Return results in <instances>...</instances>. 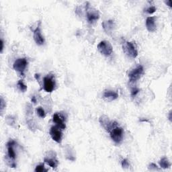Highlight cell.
Returning a JSON list of instances; mask_svg holds the SVG:
<instances>
[{
  "label": "cell",
  "instance_id": "e0dca14e",
  "mask_svg": "<svg viewBox=\"0 0 172 172\" xmlns=\"http://www.w3.org/2000/svg\"><path fill=\"white\" fill-rule=\"evenodd\" d=\"M110 122V120H109L108 117L106 116L103 115L99 118V122H100L101 125L103 126L104 128H106L107 127V126L109 125Z\"/></svg>",
  "mask_w": 172,
  "mask_h": 172
},
{
  "label": "cell",
  "instance_id": "2e32d148",
  "mask_svg": "<svg viewBox=\"0 0 172 172\" xmlns=\"http://www.w3.org/2000/svg\"><path fill=\"white\" fill-rule=\"evenodd\" d=\"M159 165L161 168L163 169H168L171 166V164L169 163L168 159L165 157L161 158V159L159 161Z\"/></svg>",
  "mask_w": 172,
  "mask_h": 172
},
{
  "label": "cell",
  "instance_id": "44dd1931",
  "mask_svg": "<svg viewBox=\"0 0 172 172\" xmlns=\"http://www.w3.org/2000/svg\"><path fill=\"white\" fill-rule=\"evenodd\" d=\"M139 91H140V90L139 88H137L136 87H133L131 90V96L133 97V98H134V97H135L137 94L139 93Z\"/></svg>",
  "mask_w": 172,
  "mask_h": 172
},
{
  "label": "cell",
  "instance_id": "4fadbf2b",
  "mask_svg": "<svg viewBox=\"0 0 172 172\" xmlns=\"http://www.w3.org/2000/svg\"><path fill=\"white\" fill-rule=\"evenodd\" d=\"M146 27L149 32H153L156 30L155 18L148 17L146 20Z\"/></svg>",
  "mask_w": 172,
  "mask_h": 172
},
{
  "label": "cell",
  "instance_id": "ffe728a7",
  "mask_svg": "<svg viewBox=\"0 0 172 172\" xmlns=\"http://www.w3.org/2000/svg\"><path fill=\"white\" fill-rule=\"evenodd\" d=\"M34 171L36 172H44V171H47V169H45L44 164H40V165H37Z\"/></svg>",
  "mask_w": 172,
  "mask_h": 172
},
{
  "label": "cell",
  "instance_id": "4316f807",
  "mask_svg": "<svg viewBox=\"0 0 172 172\" xmlns=\"http://www.w3.org/2000/svg\"><path fill=\"white\" fill-rule=\"evenodd\" d=\"M165 4L168 5L169 7H171V0H169V1H165Z\"/></svg>",
  "mask_w": 172,
  "mask_h": 172
},
{
  "label": "cell",
  "instance_id": "7c38bea8",
  "mask_svg": "<svg viewBox=\"0 0 172 172\" xmlns=\"http://www.w3.org/2000/svg\"><path fill=\"white\" fill-rule=\"evenodd\" d=\"M103 97L105 99L108 101H113L118 98V94L117 92L110 90H104L103 93Z\"/></svg>",
  "mask_w": 172,
  "mask_h": 172
},
{
  "label": "cell",
  "instance_id": "8992f818",
  "mask_svg": "<svg viewBox=\"0 0 172 172\" xmlns=\"http://www.w3.org/2000/svg\"><path fill=\"white\" fill-rule=\"evenodd\" d=\"M44 85H43V87L44 90L47 91V92L50 93L55 90V81L54 79L53 76H50V75H47V77L44 78Z\"/></svg>",
  "mask_w": 172,
  "mask_h": 172
},
{
  "label": "cell",
  "instance_id": "5bb4252c",
  "mask_svg": "<svg viewBox=\"0 0 172 172\" xmlns=\"http://www.w3.org/2000/svg\"><path fill=\"white\" fill-rule=\"evenodd\" d=\"M115 26L114 22L113 20H107V21H104L103 23H102V27L105 31H106L107 33L108 32H111L114 27Z\"/></svg>",
  "mask_w": 172,
  "mask_h": 172
},
{
  "label": "cell",
  "instance_id": "277c9868",
  "mask_svg": "<svg viewBox=\"0 0 172 172\" xmlns=\"http://www.w3.org/2000/svg\"><path fill=\"white\" fill-rule=\"evenodd\" d=\"M144 73L143 67L141 64L137 66L136 68L132 70V71L128 73V77L130 82H136L137 80H139L140 78Z\"/></svg>",
  "mask_w": 172,
  "mask_h": 172
},
{
  "label": "cell",
  "instance_id": "5b68a950",
  "mask_svg": "<svg viewBox=\"0 0 172 172\" xmlns=\"http://www.w3.org/2000/svg\"><path fill=\"white\" fill-rule=\"evenodd\" d=\"M28 65V61L26 58H20L16 60L13 64L15 71L24 75V72Z\"/></svg>",
  "mask_w": 172,
  "mask_h": 172
},
{
  "label": "cell",
  "instance_id": "52a82bcc",
  "mask_svg": "<svg viewBox=\"0 0 172 172\" xmlns=\"http://www.w3.org/2000/svg\"><path fill=\"white\" fill-rule=\"evenodd\" d=\"M50 135L51 138L58 143H61L62 141V137H63V133L61 132V129L59 128L58 126H55L51 127L50 130Z\"/></svg>",
  "mask_w": 172,
  "mask_h": 172
},
{
  "label": "cell",
  "instance_id": "8fae6325",
  "mask_svg": "<svg viewBox=\"0 0 172 172\" xmlns=\"http://www.w3.org/2000/svg\"><path fill=\"white\" fill-rule=\"evenodd\" d=\"M15 144H16V142L14 141H13V140H11V141H10L7 143L8 157H9L10 160H12L13 161H15L16 157V153L13 149V145H15Z\"/></svg>",
  "mask_w": 172,
  "mask_h": 172
},
{
  "label": "cell",
  "instance_id": "603a6c76",
  "mask_svg": "<svg viewBox=\"0 0 172 172\" xmlns=\"http://www.w3.org/2000/svg\"><path fill=\"white\" fill-rule=\"evenodd\" d=\"M0 107H1V112H3V110L5 108V102L3 97H1V102H0Z\"/></svg>",
  "mask_w": 172,
  "mask_h": 172
},
{
  "label": "cell",
  "instance_id": "83f0119b",
  "mask_svg": "<svg viewBox=\"0 0 172 172\" xmlns=\"http://www.w3.org/2000/svg\"><path fill=\"white\" fill-rule=\"evenodd\" d=\"M32 102H33V103H34V104L36 102V98H35L34 96H32Z\"/></svg>",
  "mask_w": 172,
  "mask_h": 172
},
{
  "label": "cell",
  "instance_id": "3957f363",
  "mask_svg": "<svg viewBox=\"0 0 172 172\" xmlns=\"http://www.w3.org/2000/svg\"><path fill=\"white\" fill-rule=\"evenodd\" d=\"M98 49L99 52L106 56H110L113 53V48L108 41H101L98 45Z\"/></svg>",
  "mask_w": 172,
  "mask_h": 172
},
{
  "label": "cell",
  "instance_id": "d4e9b609",
  "mask_svg": "<svg viewBox=\"0 0 172 172\" xmlns=\"http://www.w3.org/2000/svg\"><path fill=\"white\" fill-rule=\"evenodd\" d=\"M156 10L157 9H156V7L155 6H150L147 10V12L151 14V13H153L154 12H155Z\"/></svg>",
  "mask_w": 172,
  "mask_h": 172
},
{
  "label": "cell",
  "instance_id": "9a60e30c",
  "mask_svg": "<svg viewBox=\"0 0 172 172\" xmlns=\"http://www.w3.org/2000/svg\"><path fill=\"white\" fill-rule=\"evenodd\" d=\"M44 162L52 168H56L58 165V161L56 159L55 157H45Z\"/></svg>",
  "mask_w": 172,
  "mask_h": 172
},
{
  "label": "cell",
  "instance_id": "30bf717a",
  "mask_svg": "<svg viewBox=\"0 0 172 172\" xmlns=\"http://www.w3.org/2000/svg\"><path fill=\"white\" fill-rule=\"evenodd\" d=\"M63 118V116H62L61 114H59L57 113L54 114L53 116V122L56 124V126H58L61 130H64V129H65L66 128V125Z\"/></svg>",
  "mask_w": 172,
  "mask_h": 172
},
{
  "label": "cell",
  "instance_id": "ac0fdd59",
  "mask_svg": "<svg viewBox=\"0 0 172 172\" xmlns=\"http://www.w3.org/2000/svg\"><path fill=\"white\" fill-rule=\"evenodd\" d=\"M17 85H18V87L19 88V90H20L21 91H22V92H25V91L27 90V86L26 85L24 84V83L23 82L22 80L18 81Z\"/></svg>",
  "mask_w": 172,
  "mask_h": 172
},
{
  "label": "cell",
  "instance_id": "7402d4cb",
  "mask_svg": "<svg viewBox=\"0 0 172 172\" xmlns=\"http://www.w3.org/2000/svg\"><path fill=\"white\" fill-rule=\"evenodd\" d=\"M122 167L123 168H128L129 167H130V164H129L128 163V161L127 159H123L122 161Z\"/></svg>",
  "mask_w": 172,
  "mask_h": 172
},
{
  "label": "cell",
  "instance_id": "7a4b0ae2",
  "mask_svg": "<svg viewBox=\"0 0 172 172\" xmlns=\"http://www.w3.org/2000/svg\"><path fill=\"white\" fill-rule=\"evenodd\" d=\"M123 50L128 57L135 59L138 56V50L136 47L132 42H125L122 44Z\"/></svg>",
  "mask_w": 172,
  "mask_h": 172
},
{
  "label": "cell",
  "instance_id": "cb8c5ba5",
  "mask_svg": "<svg viewBox=\"0 0 172 172\" xmlns=\"http://www.w3.org/2000/svg\"><path fill=\"white\" fill-rule=\"evenodd\" d=\"M149 169H150V170H159V169L158 168V167L157 165H156V164L153 163H150L149 165Z\"/></svg>",
  "mask_w": 172,
  "mask_h": 172
},
{
  "label": "cell",
  "instance_id": "9c48e42d",
  "mask_svg": "<svg viewBox=\"0 0 172 172\" xmlns=\"http://www.w3.org/2000/svg\"><path fill=\"white\" fill-rule=\"evenodd\" d=\"M40 24L34 30V40L38 45H42L44 43V39L42 35Z\"/></svg>",
  "mask_w": 172,
  "mask_h": 172
},
{
  "label": "cell",
  "instance_id": "d6986e66",
  "mask_svg": "<svg viewBox=\"0 0 172 172\" xmlns=\"http://www.w3.org/2000/svg\"><path fill=\"white\" fill-rule=\"evenodd\" d=\"M36 113H37V114L39 115V116L40 118H44L46 116V113L44 112V110L41 107L37 108Z\"/></svg>",
  "mask_w": 172,
  "mask_h": 172
},
{
  "label": "cell",
  "instance_id": "6da1fadb",
  "mask_svg": "<svg viewBox=\"0 0 172 172\" xmlns=\"http://www.w3.org/2000/svg\"><path fill=\"white\" fill-rule=\"evenodd\" d=\"M108 133H110V137L115 143L120 144L122 142L124 136V130L122 127L119 126L118 122H116Z\"/></svg>",
  "mask_w": 172,
  "mask_h": 172
},
{
  "label": "cell",
  "instance_id": "ba28073f",
  "mask_svg": "<svg viewBox=\"0 0 172 172\" xmlns=\"http://www.w3.org/2000/svg\"><path fill=\"white\" fill-rule=\"evenodd\" d=\"M99 14L98 11L93 9L90 10L87 8V20L89 23L93 24L98 20Z\"/></svg>",
  "mask_w": 172,
  "mask_h": 172
},
{
  "label": "cell",
  "instance_id": "484cf974",
  "mask_svg": "<svg viewBox=\"0 0 172 172\" xmlns=\"http://www.w3.org/2000/svg\"><path fill=\"white\" fill-rule=\"evenodd\" d=\"M4 40L1 39V49H0V52L2 53L3 50H4Z\"/></svg>",
  "mask_w": 172,
  "mask_h": 172
},
{
  "label": "cell",
  "instance_id": "f1b7e54d",
  "mask_svg": "<svg viewBox=\"0 0 172 172\" xmlns=\"http://www.w3.org/2000/svg\"><path fill=\"white\" fill-rule=\"evenodd\" d=\"M169 120H170V122H171V111L169 112Z\"/></svg>",
  "mask_w": 172,
  "mask_h": 172
}]
</instances>
